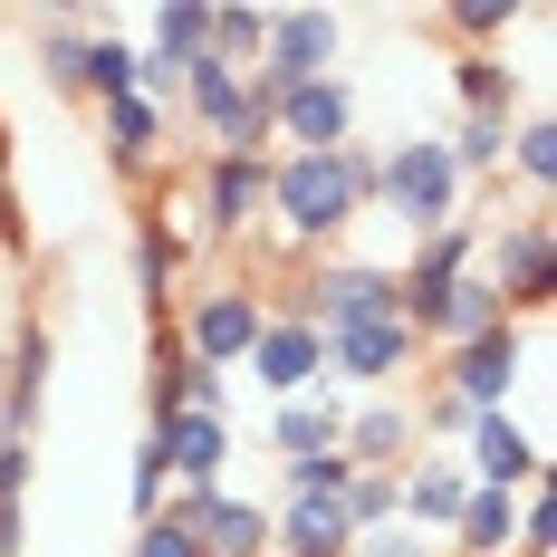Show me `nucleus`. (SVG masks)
Here are the masks:
<instances>
[{
	"mask_svg": "<svg viewBox=\"0 0 557 557\" xmlns=\"http://www.w3.org/2000/svg\"><path fill=\"white\" fill-rule=\"evenodd\" d=\"M413 356H423V336L385 318V327H336L327 336V385H394V375H413Z\"/></svg>",
	"mask_w": 557,
	"mask_h": 557,
	"instance_id": "9d476101",
	"label": "nucleus"
},
{
	"mask_svg": "<svg viewBox=\"0 0 557 557\" xmlns=\"http://www.w3.org/2000/svg\"><path fill=\"white\" fill-rule=\"evenodd\" d=\"M154 145H164V107L115 97V107H107V154H115V173H145V164H154Z\"/></svg>",
	"mask_w": 557,
	"mask_h": 557,
	"instance_id": "a878e982",
	"label": "nucleus"
},
{
	"mask_svg": "<svg viewBox=\"0 0 557 557\" xmlns=\"http://www.w3.org/2000/svg\"><path fill=\"white\" fill-rule=\"evenodd\" d=\"M481 278L500 288V308L529 327V318L557 298V222H548V212H529V222H491V240H481Z\"/></svg>",
	"mask_w": 557,
	"mask_h": 557,
	"instance_id": "7ed1b4c3",
	"label": "nucleus"
},
{
	"mask_svg": "<svg viewBox=\"0 0 557 557\" xmlns=\"http://www.w3.org/2000/svg\"><path fill=\"white\" fill-rule=\"evenodd\" d=\"M260 39H270V10H250V0H212V58H222V67L250 77Z\"/></svg>",
	"mask_w": 557,
	"mask_h": 557,
	"instance_id": "cd10ccee",
	"label": "nucleus"
},
{
	"mask_svg": "<svg viewBox=\"0 0 557 557\" xmlns=\"http://www.w3.org/2000/svg\"><path fill=\"white\" fill-rule=\"evenodd\" d=\"M240 366H250V375H260L278 404H298L308 385H327V336L298 327V318H270V327H260V346H250Z\"/></svg>",
	"mask_w": 557,
	"mask_h": 557,
	"instance_id": "9b49d317",
	"label": "nucleus"
},
{
	"mask_svg": "<svg viewBox=\"0 0 557 557\" xmlns=\"http://www.w3.org/2000/svg\"><path fill=\"white\" fill-rule=\"evenodd\" d=\"M29 471H39V451H29V443H0V500H29Z\"/></svg>",
	"mask_w": 557,
	"mask_h": 557,
	"instance_id": "c9c22d12",
	"label": "nucleus"
},
{
	"mask_svg": "<svg viewBox=\"0 0 557 557\" xmlns=\"http://www.w3.org/2000/svg\"><path fill=\"white\" fill-rule=\"evenodd\" d=\"M270 557H278V548H270Z\"/></svg>",
	"mask_w": 557,
	"mask_h": 557,
	"instance_id": "58836bf2",
	"label": "nucleus"
},
{
	"mask_svg": "<svg viewBox=\"0 0 557 557\" xmlns=\"http://www.w3.org/2000/svg\"><path fill=\"white\" fill-rule=\"evenodd\" d=\"M461 270H481V231H471V222L413 240V270H394V318L423 336L433 318H443V298H451V278H461Z\"/></svg>",
	"mask_w": 557,
	"mask_h": 557,
	"instance_id": "423d86ee",
	"label": "nucleus"
},
{
	"mask_svg": "<svg viewBox=\"0 0 557 557\" xmlns=\"http://www.w3.org/2000/svg\"><path fill=\"white\" fill-rule=\"evenodd\" d=\"M270 202V154H212L202 164V222L212 231H250Z\"/></svg>",
	"mask_w": 557,
	"mask_h": 557,
	"instance_id": "dca6fc26",
	"label": "nucleus"
},
{
	"mask_svg": "<svg viewBox=\"0 0 557 557\" xmlns=\"http://www.w3.org/2000/svg\"><path fill=\"white\" fill-rule=\"evenodd\" d=\"M154 443H164V471L183 491H222V461H231L222 413H173V423H154Z\"/></svg>",
	"mask_w": 557,
	"mask_h": 557,
	"instance_id": "2eb2a0df",
	"label": "nucleus"
},
{
	"mask_svg": "<svg viewBox=\"0 0 557 557\" xmlns=\"http://www.w3.org/2000/svg\"><path fill=\"white\" fill-rule=\"evenodd\" d=\"M509 173H519L529 193H548V183H557V115H529V125L509 135Z\"/></svg>",
	"mask_w": 557,
	"mask_h": 557,
	"instance_id": "c85d7f7f",
	"label": "nucleus"
},
{
	"mask_svg": "<svg viewBox=\"0 0 557 557\" xmlns=\"http://www.w3.org/2000/svg\"><path fill=\"white\" fill-rule=\"evenodd\" d=\"M145 49L173 58V67H193V58L212 49V0H164V10L145 20Z\"/></svg>",
	"mask_w": 557,
	"mask_h": 557,
	"instance_id": "b1692460",
	"label": "nucleus"
},
{
	"mask_svg": "<svg viewBox=\"0 0 557 557\" xmlns=\"http://www.w3.org/2000/svg\"><path fill=\"white\" fill-rule=\"evenodd\" d=\"M260 327H270L260 288H250V278H222V288L183 298V336H173V346H183L193 366H212V375H222V366H240V356L260 346Z\"/></svg>",
	"mask_w": 557,
	"mask_h": 557,
	"instance_id": "20e7f679",
	"label": "nucleus"
},
{
	"mask_svg": "<svg viewBox=\"0 0 557 557\" xmlns=\"http://www.w3.org/2000/svg\"><path fill=\"white\" fill-rule=\"evenodd\" d=\"M346 557H433V548H423V529H404V519H394V529H366Z\"/></svg>",
	"mask_w": 557,
	"mask_h": 557,
	"instance_id": "f704fd0d",
	"label": "nucleus"
},
{
	"mask_svg": "<svg viewBox=\"0 0 557 557\" xmlns=\"http://www.w3.org/2000/svg\"><path fill=\"white\" fill-rule=\"evenodd\" d=\"M500 318H509V308H500V288H491L481 270H461V278H451V298H443V318H433L423 336H443V346H471V336H491Z\"/></svg>",
	"mask_w": 557,
	"mask_h": 557,
	"instance_id": "4be33fe9",
	"label": "nucleus"
},
{
	"mask_svg": "<svg viewBox=\"0 0 557 557\" xmlns=\"http://www.w3.org/2000/svg\"><path fill=\"white\" fill-rule=\"evenodd\" d=\"M336 451H346V471H404V461L423 451V433H413V404H394V394L356 404V413H346V433H336Z\"/></svg>",
	"mask_w": 557,
	"mask_h": 557,
	"instance_id": "f8f14e48",
	"label": "nucleus"
},
{
	"mask_svg": "<svg viewBox=\"0 0 557 557\" xmlns=\"http://www.w3.org/2000/svg\"><path fill=\"white\" fill-rule=\"evenodd\" d=\"M451 87H461V107H471V115H500V125H509V107H519V67L491 58V49L451 58Z\"/></svg>",
	"mask_w": 557,
	"mask_h": 557,
	"instance_id": "393cba45",
	"label": "nucleus"
},
{
	"mask_svg": "<svg viewBox=\"0 0 557 557\" xmlns=\"http://www.w3.org/2000/svg\"><path fill=\"white\" fill-rule=\"evenodd\" d=\"M413 433H451V443H461V433H471V404H461L451 385H433L423 404H413Z\"/></svg>",
	"mask_w": 557,
	"mask_h": 557,
	"instance_id": "72a5a7b5",
	"label": "nucleus"
},
{
	"mask_svg": "<svg viewBox=\"0 0 557 557\" xmlns=\"http://www.w3.org/2000/svg\"><path fill=\"white\" fill-rule=\"evenodd\" d=\"M125 500H135V529L173 500V471H164V443H154V433H145V443H135V461H125Z\"/></svg>",
	"mask_w": 557,
	"mask_h": 557,
	"instance_id": "7c9ffc66",
	"label": "nucleus"
},
{
	"mask_svg": "<svg viewBox=\"0 0 557 557\" xmlns=\"http://www.w3.org/2000/svg\"><path fill=\"white\" fill-rule=\"evenodd\" d=\"M193 548L202 557H270V509L231 500V491H202V509H193Z\"/></svg>",
	"mask_w": 557,
	"mask_h": 557,
	"instance_id": "f3484780",
	"label": "nucleus"
},
{
	"mask_svg": "<svg viewBox=\"0 0 557 557\" xmlns=\"http://www.w3.org/2000/svg\"><path fill=\"white\" fill-rule=\"evenodd\" d=\"M375 212H394L413 240H433V231L461 222V173H451L443 135H404V145L385 154V193H375Z\"/></svg>",
	"mask_w": 557,
	"mask_h": 557,
	"instance_id": "f257e3e1",
	"label": "nucleus"
},
{
	"mask_svg": "<svg viewBox=\"0 0 557 557\" xmlns=\"http://www.w3.org/2000/svg\"><path fill=\"white\" fill-rule=\"evenodd\" d=\"M336 433H346V404H318V394H298V404H278V423H270V451L278 461H308V451H336Z\"/></svg>",
	"mask_w": 557,
	"mask_h": 557,
	"instance_id": "412c9836",
	"label": "nucleus"
},
{
	"mask_svg": "<svg viewBox=\"0 0 557 557\" xmlns=\"http://www.w3.org/2000/svg\"><path fill=\"white\" fill-rule=\"evenodd\" d=\"M145 404H154V423H173V413H222V375L212 366H193L183 346H154V385H145Z\"/></svg>",
	"mask_w": 557,
	"mask_h": 557,
	"instance_id": "6ab92c4d",
	"label": "nucleus"
},
{
	"mask_svg": "<svg viewBox=\"0 0 557 557\" xmlns=\"http://www.w3.org/2000/svg\"><path fill=\"white\" fill-rule=\"evenodd\" d=\"M0 222H10V193H0Z\"/></svg>",
	"mask_w": 557,
	"mask_h": 557,
	"instance_id": "4c0bfd02",
	"label": "nucleus"
},
{
	"mask_svg": "<svg viewBox=\"0 0 557 557\" xmlns=\"http://www.w3.org/2000/svg\"><path fill=\"white\" fill-rule=\"evenodd\" d=\"M461 471H471V491H539L548 481V451L529 443L509 413H471V433H461Z\"/></svg>",
	"mask_w": 557,
	"mask_h": 557,
	"instance_id": "0eeeda50",
	"label": "nucleus"
},
{
	"mask_svg": "<svg viewBox=\"0 0 557 557\" xmlns=\"http://www.w3.org/2000/svg\"><path fill=\"white\" fill-rule=\"evenodd\" d=\"M183 107H193V125L212 135V154H260V135H250V107H240V67H222L212 49L183 67Z\"/></svg>",
	"mask_w": 557,
	"mask_h": 557,
	"instance_id": "1a4fd4ad",
	"label": "nucleus"
},
{
	"mask_svg": "<svg viewBox=\"0 0 557 557\" xmlns=\"http://www.w3.org/2000/svg\"><path fill=\"white\" fill-rule=\"evenodd\" d=\"M529 356H539V327H519V318H500L491 336H471V346H451V366H443V385L471 404V413H500L509 385L529 375Z\"/></svg>",
	"mask_w": 557,
	"mask_h": 557,
	"instance_id": "39448f33",
	"label": "nucleus"
},
{
	"mask_svg": "<svg viewBox=\"0 0 557 557\" xmlns=\"http://www.w3.org/2000/svg\"><path fill=\"white\" fill-rule=\"evenodd\" d=\"M509 539H519V500H509V491H461L451 548L461 557H509Z\"/></svg>",
	"mask_w": 557,
	"mask_h": 557,
	"instance_id": "aec40b11",
	"label": "nucleus"
},
{
	"mask_svg": "<svg viewBox=\"0 0 557 557\" xmlns=\"http://www.w3.org/2000/svg\"><path fill=\"white\" fill-rule=\"evenodd\" d=\"M270 135L288 154H336V145L356 135V87H346V77H308L298 97H278Z\"/></svg>",
	"mask_w": 557,
	"mask_h": 557,
	"instance_id": "6e6552de",
	"label": "nucleus"
},
{
	"mask_svg": "<svg viewBox=\"0 0 557 557\" xmlns=\"http://www.w3.org/2000/svg\"><path fill=\"white\" fill-rule=\"evenodd\" d=\"M0 385H10V346H0Z\"/></svg>",
	"mask_w": 557,
	"mask_h": 557,
	"instance_id": "e433bc0d",
	"label": "nucleus"
},
{
	"mask_svg": "<svg viewBox=\"0 0 557 557\" xmlns=\"http://www.w3.org/2000/svg\"><path fill=\"white\" fill-rule=\"evenodd\" d=\"M77 87H87L97 107H115V97H135V49L115 39L107 20H97V29L77 39Z\"/></svg>",
	"mask_w": 557,
	"mask_h": 557,
	"instance_id": "5701e85b",
	"label": "nucleus"
},
{
	"mask_svg": "<svg viewBox=\"0 0 557 557\" xmlns=\"http://www.w3.org/2000/svg\"><path fill=\"white\" fill-rule=\"evenodd\" d=\"M135 557H202V548H193V519H173V509H154V519L135 529Z\"/></svg>",
	"mask_w": 557,
	"mask_h": 557,
	"instance_id": "473e14b6",
	"label": "nucleus"
},
{
	"mask_svg": "<svg viewBox=\"0 0 557 557\" xmlns=\"http://www.w3.org/2000/svg\"><path fill=\"white\" fill-rule=\"evenodd\" d=\"M270 548L278 557H346V548H356V529H346V509H336V500H278L270 509Z\"/></svg>",
	"mask_w": 557,
	"mask_h": 557,
	"instance_id": "a211bd4d",
	"label": "nucleus"
},
{
	"mask_svg": "<svg viewBox=\"0 0 557 557\" xmlns=\"http://www.w3.org/2000/svg\"><path fill=\"white\" fill-rule=\"evenodd\" d=\"M193 270V231H183V193L154 202V222L135 231V298L145 308H173V278Z\"/></svg>",
	"mask_w": 557,
	"mask_h": 557,
	"instance_id": "ddd939ff",
	"label": "nucleus"
},
{
	"mask_svg": "<svg viewBox=\"0 0 557 557\" xmlns=\"http://www.w3.org/2000/svg\"><path fill=\"white\" fill-rule=\"evenodd\" d=\"M278 500H346V451H308V461H278Z\"/></svg>",
	"mask_w": 557,
	"mask_h": 557,
	"instance_id": "c756f323",
	"label": "nucleus"
},
{
	"mask_svg": "<svg viewBox=\"0 0 557 557\" xmlns=\"http://www.w3.org/2000/svg\"><path fill=\"white\" fill-rule=\"evenodd\" d=\"M461 491H471L461 451H413V461L394 471V509H404V529H451Z\"/></svg>",
	"mask_w": 557,
	"mask_h": 557,
	"instance_id": "4468645a",
	"label": "nucleus"
},
{
	"mask_svg": "<svg viewBox=\"0 0 557 557\" xmlns=\"http://www.w3.org/2000/svg\"><path fill=\"white\" fill-rule=\"evenodd\" d=\"M451 29H461V39H509V29H529V10H509V0H461Z\"/></svg>",
	"mask_w": 557,
	"mask_h": 557,
	"instance_id": "2f4dec72",
	"label": "nucleus"
},
{
	"mask_svg": "<svg viewBox=\"0 0 557 557\" xmlns=\"http://www.w3.org/2000/svg\"><path fill=\"white\" fill-rule=\"evenodd\" d=\"M443 154H451L461 183H491V173L509 164V125H500V115H461V125L443 135Z\"/></svg>",
	"mask_w": 557,
	"mask_h": 557,
	"instance_id": "bb28decb",
	"label": "nucleus"
},
{
	"mask_svg": "<svg viewBox=\"0 0 557 557\" xmlns=\"http://www.w3.org/2000/svg\"><path fill=\"white\" fill-rule=\"evenodd\" d=\"M270 212L288 240H336V231L356 222V193H346V164L336 154H270Z\"/></svg>",
	"mask_w": 557,
	"mask_h": 557,
	"instance_id": "f03ea898",
	"label": "nucleus"
}]
</instances>
